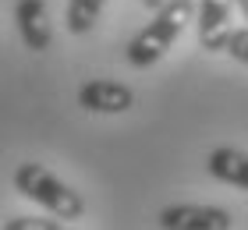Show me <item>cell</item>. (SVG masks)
<instances>
[{
  "mask_svg": "<svg viewBox=\"0 0 248 230\" xmlns=\"http://www.w3.org/2000/svg\"><path fill=\"white\" fill-rule=\"evenodd\" d=\"M195 15V0H163L156 7L153 21L142 32H135L128 43V64L131 67H153L156 61H163L167 50L177 43V36L185 32V25Z\"/></svg>",
  "mask_w": 248,
  "mask_h": 230,
  "instance_id": "cell-1",
  "label": "cell"
},
{
  "mask_svg": "<svg viewBox=\"0 0 248 230\" xmlns=\"http://www.w3.org/2000/svg\"><path fill=\"white\" fill-rule=\"evenodd\" d=\"M15 191L21 199L43 205L46 213H53L64 223L85 216V199L71 188V184H64L57 174H50L43 163H21L15 170Z\"/></svg>",
  "mask_w": 248,
  "mask_h": 230,
  "instance_id": "cell-2",
  "label": "cell"
},
{
  "mask_svg": "<svg viewBox=\"0 0 248 230\" xmlns=\"http://www.w3.org/2000/svg\"><path fill=\"white\" fill-rule=\"evenodd\" d=\"M160 230H231L234 216L220 205H195V202H177L160 209Z\"/></svg>",
  "mask_w": 248,
  "mask_h": 230,
  "instance_id": "cell-3",
  "label": "cell"
},
{
  "mask_svg": "<svg viewBox=\"0 0 248 230\" xmlns=\"http://www.w3.org/2000/svg\"><path fill=\"white\" fill-rule=\"evenodd\" d=\"M78 107L89 113H124L135 107V92L124 82H110V78H93L78 89Z\"/></svg>",
  "mask_w": 248,
  "mask_h": 230,
  "instance_id": "cell-4",
  "label": "cell"
},
{
  "mask_svg": "<svg viewBox=\"0 0 248 230\" xmlns=\"http://www.w3.org/2000/svg\"><path fill=\"white\" fill-rule=\"evenodd\" d=\"M15 25L18 36L25 43V50L32 53H46L53 43V29H50V15L43 0H18L15 4Z\"/></svg>",
  "mask_w": 248,
  "mask_h": 230,
  "instance_id": "cell-5",
  "label": "cell"
},
{
  "mask_svg": "<svg viewBox=\"0 0 248 230\" xmlns=\"http://www.w3.org/2000/svg\"><path fill=\"white\" fill-rule=\"evenodd\" d=\"M234 0H199V46L209 53H223L231 32Z\"/></svg>",
  "mask_w": 248,
  "mask_h": 230,
  "instance_id": "cell-6",
  "label": "cell"
},
{
  "mask_svg": "<svg viewBox=\"0 0 248 230\" xmlns=\"http://www.w3.org/2000/svg\"><path fill=\"white\" fill-rule=\"evenodd\" d=\"M206 170H209V177L248 191V153H241V149H231V145L213 149L206 159Z\"/></svg>",
  "mask_w": 248,
  "mask_h": 230,
  "instance_id": "cell-7",
  "label": "cell"
},
{
  "mask_svg": "<svg viewBox=\"0 0 248 230\" xmlns=\"http://www.w3.org/2000/svg\"><path fill=\"white\" fill-rule=\"evenodd\" d=\"M107 0H71L67 4V29L75 32V36H85V32H93L99 11H103Z\"/></svg>",
  "mask_w": 248,
  "mask_h": 230,
  "instance_id": "cell-8",
  "label": "cell"
},
{
  "mask_svg": "<svg viewBox=\"0 0 248 230\" xmlns=\"http://www.w3.org/2000/svg\"><path fill=\"white\" fill-rule=\"evenodd\" d=\"M4 230H64V220H43V216H11Z\"/></svg>",
  "mask_w": 248,
  "mask_h": 230,
  "instance_id": "cell-9",
  "label": "cell"
},
{
  "mask_svg": "<svg viewBox=\"0 0 248 230\" xmlns=\"http://www.w3.org/2000/svg\"><path fill=\"white\" fill-rule=\"evenodd\" d=\"M223 53H231L234 61L248 64V29H231L227 43H223Z\"/></svg>",
  "mask_w": 248,
  "mask_h": 230,
  "instance_id": "cell-10",
  "label": "cell"
},
{
  "mask_svg": "<svg viewBox=\"0 0 248 230\" xmlns=\"http://www.w3.org/2000/svg\"><path fill=\"white\" fill-rule=\"evenodd\" d=\"M160 4H163V0H142V7H149V11H156Z\"/></svg>",
  "mask_w": 248,
  "mask_h": 230,
  "instance_id": "cell-11",
  "label": "cell"
},
{
  "mask_svg": "<svg viewBox=\"0 0 248 230\" xmlns=\"http://www.w3.org/2000/svg\"><path fill=\"white\" fill-rule=\"evenodd\" d=\"M234 4H238V7H241V15L248 18V0H234Z\"/></svg>",
  "mask_w": 248,
  "mask_h": 230,
  "instance_id": "cell-12",
  "label": "cell"
},
{
  "mask_svg": "<svg viewBox=\"0 0 248 230\" xmlns=\"http://www.w3.org/2000/svg\"><path fill=\"white\" fill-rule=\"evenodd\" d=\"M64 230H71V227H64Z\"/></svg>",
  "mask_w": 248,
  "mask_h": 230,
  "instance_id": "cell-13",
  "label": "cell"
}]
</instances>
